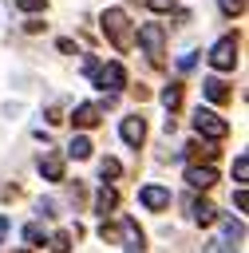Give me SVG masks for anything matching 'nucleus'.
<instances>
[{
  "mask_svg": "<svg viewBox=\"0 0 249 253\" xmlns=\"http://www.w3.org/2000/svg\"><path fill=\"white\" fill-rule=\"evenodd\" d=\"M16 4H20L24 12H40V8H43V0H16Z\"/></svg>",
  "mask_w": 249,
  "mask_h": 253,
  "instance_id": "25",
  "label": "nucleus"
},
{
  "mask_svg": "<svg viewBox=\"0 0 249 253\" xmlns=\"http://www.w3.org/2000/svg\"><path fill=\"white\" fill-rule=\"evenodd\" d=\"M138 43H142V51L150 55V63H162V43H166L162 24H142V28H138Z\"/></svg>",
  "mask_w": 249,
  "mask_h": 253,
  "instance_id": "2",
  "label": "nucleus"
},
{
  "mask_svg": "<svg viewBox=\"0 0 249 253\" xmlns=\"http://www.w3.org/2000/svg\"><path fill=\"white\" fill-rule=\"evenodd\" d=\"M91 75L99 79V87H103V91H123V87H126V71H123V63H107V67H95Z\"/></svg>",
  "mask_w": 249,
  "mask_h": 253,
  "instance_id": "5",
  "label": "nucleus"
},
{
  "mask_svg": "<svg viewBox=\"0 0 249 253\" xmlns=\"http://www.w3.org/2000/svg\"><path fill=\"white\" fill-rule=\"evenodd\" d=\"M138 202H142L146 210H166V206H170V190H166V186H142Z\"/></svg>",
  "mask_w": 249,
  "mask_h": 253,
  "instance_id": "6",
  "label": "nucleus"
},
{
  "mask_svg": "<svg viewBox=\"0 0 249 253\" xmlns=\"http://www.w3.org/2000/svg\"><path fill=\"white\" fill-rule=\"evenodd\" d=\"M190 213H194V221H198V225H213V221H217V210H213L206 198L190 202Z\"/></svg>",
  "mask_w": 249,
  "mask_h": 253,
  "instance_id": "11",
  "label": "nucleus"
},
{
  "mask_svg": "<svg viewBox=\"0 0 249 253\" xmlns=\"http://www.w3.org/2000/svg\"><path fill=\"white\" fill-rule=\"evenodd\" d=\"M67 154L71 158H91V142L79 134V138H71V146H67Z\"/></svg>",
  "mask_w": 249,
  "mask_h": 253,
  "instance_id": "16",
  "label": "nucleus"
},
{
  "mask_svg": "<svg viewBox=\"0 0 249 253\" xmlns=\"http://www.w3.org/2000/svg\"><path fill=\"white\" fill-rule=\"evenodd\" d=\"M233 174H237V182H245V178H249V158H245V154H237V162H233Z\"/></svg>",
  "mask_w": 249,
  "mask_h": 253,
  "instance_id": "20",
  "label": "nucleus"
},
{
  "mask_svg": "<svg viewBox=\"0 0 249 253\" xmlns=\"http://www.w3.org/2000/svg\"><path fill=\"white\" fill-rule=\"evenodd\" d=\"M186 182H190L194 190H209V186L217 182V174H213V166H190V170H186Z\"/></svg>",
  "mask_w": 249,
  "mask_h": 253,
  "instance_id": "8",
  "label": "nucleus"
},
{
  "mask_svg": "<svg viewBox=\"0 0 249 253\" xmlns=\"http://www.w3.org/2000/svg\"><path fill=\"white\" fill-rule=\"evenodd\" d=\"M146 4H150L154 12H170V8H174V0H146Z\"/></svg>",
  "mask_w": 249,
  "mask_h": 253,
  "instance_id": "24",
  "label": "nucleus"
},
{
  "mask_svg": "<svg viewBox=\"0 0 249 253\" xmlns=\"http://www.w3.org/2000/svg\"><path fill=\"white\" fill-rule=\"evenodd\" d=\"M24 237H28L32 245H40V241H43V229H40V225H28V229H24Z\"/></svg>",
  "mask_w": 249,
  "mask_h": 253,
  "instance_id": "23",
  "label": "nucleus"
},
{
  "mask_svg": "<svg viewBox=\"0 0 249 253\" xmlns=\"http://www.w3.org/2000/svg\"><path fill=\"white\" fill-rule=\"evenodd\" d=\"M186 150H190V154H194V158H213V150H209V146H198V142H190V146H186Z\"/></svg>",
  "mask_w": 249,
  "mask_h": 253,
  "instance_id": "22",
  "label": "nucleus"
},
{
  "mask_svg": "<svg viewBox=\"0 0 249 253\" xmlns=\"http://www.w3.org/2000/svg\"><path fill=\"white\" fill-rule=\"evenodd\" d=\"M194 130L198 134H206V138H225L229 134V123L221 119V115H213V111H194Z\"/></svg>",
  "mask_w": 249,
  "mask_h": 253,
  "instance_id": "3",
  "label": "nucleus"
},
{
  "mask_svg": "<svg viewBox=\"0 0 249 253\" xmlns=\"http://www.w3.org/2000/svg\"><path fill=\"white\" fill-rule=\"evenodd\" d=\"M99 115H103V111H99L95 103H83V107H75V115H71V123L87 130V126H95V123H99Z\"/></svg>",
  "mask_w": 249,
  "mask_h": 253,
  "instance_id": "9",
  "label": "nucleus"
},
{
  "mask_svg": "<svg viewBox=\"0 0 249 253\" xmlns=\"http://www.w3.org/2000/svg\"><path fill=\"white\" fill-rule=\"evenodd\" d=\"M178 103H182V87H178V83H170V87L162 91V107H166V111H174Z\"/></svg>",
  "mask_w": 249,
  "mask_h": 253,
  "instance_id": "15",
  "label": "nucleus"
},
{
  "mask_svg": "<svg viewBox=\"0 0 249 253\" xmlns=\"http://www.w3.org/2000/svg\"><path fill=\"white\" fill-rule=\"evenodd\" d=\"M103 32H107V40H111L119 51H126V47L134 43V28H130V16H126L123 8H107V12H103Z\"/></svg>",
  "mask_w": 249,
  "mask_h": 253,
  "instance_id": "1",
  "label": "nucleus"
},
{
  "mask_svg": "<svg viewBox=\"0 0 249 253\" xmlns=\"http://www.w3.org/2000/svg\"><path fill=\"white\" fill-rule=\"evenodd\" d=\"M202 87H206V99H209V103H225V99H229V87H225L221 79H206Z\"/></svg>",
  "mask_w": 249,
  "mask_h": 253,
  "instance_id": "13",
  "label": "nucleus"
},
{
  "mask_svg": "<svg viewBox=\"0 0 249 253\" xmlns=\"http://www.w3.org/2000/svg\"><path fill=\"white\" fill-rule=\"evenodd\" d=\"M99 174H103V178H119V174H123V166H119L115 158H103V162H99Z\"/></svg>",
  "mask_w": 249,
  "mask_h": 253,
  "instance_id": "17",
  "label": "nucleus"
},
{
  "mask_svg": "<svg viewBox=\"0 0 249 253\" xmlns=\"http://www.w3.org/2000/svg\"><path fill=\"white\" fill-rule=\"evenodd\" d=\"M123 237H126V253H142V233L134 229L130 217H123Z\"/></svg>",
  "mask_w": 249,
  "mask_h": 253,
  "instance_id": "12",
  "label": "nucleus"
},
{
  "mask_svg": "<svg viewBox=\"0 0 249 253\" xmlns=\"http://www.w3.org/2000/svg\"><path fill=\"white\" fill-rule=\"evenodd\" d=\"M206 253H237V245H229V237H221V241H209Z\"/></svg>",
  "mask_w": 249,
  "mask_h": 253,
  "instance_id": "21",
  "label": "nucleus"
},
{
  "mask_svg": "<svg viewBox=\"0 0 249 253\" xmlns=\"http://www.w3.org/2000/svg\"><path fill=\"white\" fill-rule=\"evenodd\" d=\"M40 174H43L47 182H59V178H63V158H59V154H43V158H40Z\"/></svg>",
  "mask_w": 249,
  "mask_h": 253,
  "instance_id": "10",
  "label": "nucleus"
},
{
  "mask_svg": "<svg viewBox=\"0 0 249 253\" xmlns=\"http://www.w3.org/2000/svg\"><path fill=\"white\" fill-rule=\"evenodd\" d=\"M217 4H221L225 16H241V12H245V0H217Z\"/></svg>",
  "mask_w": 249,
  "mask_h": 253,
  "instance_id": "19",
  "label": "nucleus"
},
{
  "mask_svg": "<svg viewBox=\"0 0 249 253\" xmlns=\"http://www.w3.org/2000/svg\"><path fill=\"white\" fill-rule=\"evenodd\" d=\"M119 134H123V142H126V146H138V142L146 138V123H142L138 115H134V119H123Z\"/></svg>",
  "mask_w": 249,
  "mask_h": 253,
  "instance_id": "7",
  "label": "nucleus"
},
{
  "mask_svg": "<svg viewBox=\"0 0 249 253\" xmlns=\"http://www.w3.org/2000/svg\"><path fill=\"white\" fill-rule=\"evenodd\" d=\"M209 63H213L217 71H229V67L237 63V43H233V36H225V40H217V43H213Z\"/></svg>",
  "mask_w": 249,
  "mask_h": 253,
  "instance_id": "4",
  "label": "nucleus"
},
{
  "mask_svg": "<svg viewBox=\"0 0 249 253\" xmlns=\"http://www.w3.org/2000/svg\"><path fill=\"white\" fill-rule=\"evenodd\" d=\"M71 249V233H55L51 237V253H67Z\"/></svg>",
  "mask_w": 249,
  "mask_h": 253,
  "instance_id": "18",
  "label": "nucleus"
},
{
  "mask_svg": "<svg viewBox=\"0 0 249 253\" xmlns=\"http://www.w3.org/2000/svg\"><path fill=\"white\" fill-rule=\"evenodd\" d=\"M4 233H8V217L0 213V237H4Z\"/></svg>",
  "mask_w": 249,
  "mask_h": 253,
  "instance_id": "26",
  "label": "nucleus"
},
{
  "mask_svg": "<svg viewBox=\"0 0 249 253\" xmlns=\"http://www.w3.org/2000/svg\"><path fill=\"white\" fill-rule=\"evenodd\" d=\"M115 206H119V194H115V190H107V186H103V190H99V194H95V210H99V213H111V210H115Z\"/></svg>",
  "mask_w": 249,
  "mask_h": 253,
  "instance_id": "14",
  "label": "nucleus"
}]
</instances>
